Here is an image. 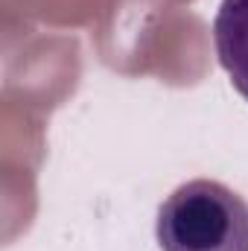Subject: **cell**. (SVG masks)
<instances>
[{
    "label": "cell",
    "mask_w": 248,
    "mask_h": 251,
    "mask_svg": "<svg viewBox=\"0 0 248 251\" xmlns=\"http://www.w3.org/2000/svg\"><path fill=\"white\" fill-rule=\"evenodd\" d=\"M161 251H248V201L216 178H193L158 207Z\"/></svg>",
    "instance_id": "cell-1"
},
{
    "label": "cell",
    "mask_w": 248,
    "mask_h": 251,
    "mask_svg": "<svg viewBox=\"0 0 248 251\" xmlns=\"http://www.w3.org/2000/svg\"><path fill=\"white\" fill-rule=\"evenodd\" d=\"M213 47L234 91L248 102V0H222L213 18Z\"/></svg>",
    "instance_id": "cell-2"
}]
</instances>
